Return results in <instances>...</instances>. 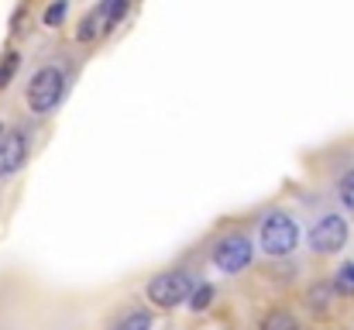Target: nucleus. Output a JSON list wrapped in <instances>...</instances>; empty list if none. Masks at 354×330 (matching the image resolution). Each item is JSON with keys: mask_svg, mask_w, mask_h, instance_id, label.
I'll use <instances>...</instances> for the list:
<instances>
[{"mask_svg": "<svg viewBox=\"0 0 354 330\" xmlns=\"http://www.w3.org/2000/svg\"><path fill=\"white\" fill-rule=\"evenodd\" d=\"M114 330H151V317L141 313V310H134V313H127Z\"/></svg>", "mask_w": 354, "mask_h": 330, "instance_id": "f8f14e48", "label": "nucleus"}, {"mask_svg": "<svg viewBox=\"0 0 354 330\" xmlns=\"http://www.w3.org/2000/svg\"><path fill=\"white\" fill-rule=\"evenodd\" d=\"M337 196H341V203L354 214V169L341 176V183H337Z\"/></svg>", "mask_w": 354, "mask_h": 330, "instance_id": "ddd939ff", "label": "nucleus"}, {"mask_svg": "<svg viewBox=\"0 0 354 330\" xmlns=\"http://www.w3.org/2000/svg\"><path fill=\"white\" fill-rule=\"evenodd\" d=\"M251 258H254V244H251L244 234H231V237H224V241L214 248V265H217L221 272H227V275H237L241 268H248Z\"/></svg>", "mask_w": 354, "mask_h": 330, "instance_id": "39448f33", "label": "nucleus"}, {"mask_svg": "<svg viewBox=\"0 0 354 330\" xmlns=\"http://www.w3.org/2000/svg\"><path fill=\"white\" fill-rule=\"evenodd\" d=\"M337 289L344 293V296H354V265H341V272H337Z\"/></svg>", "mask_w": 354, "mask_h": 330, "instance_id": "2eb2a0df", "label": "nucleus"}, {"mask_svg": "<svg viewBox=\"0 0 354 330\" xmlns=\"http://www.w3.org/2000/svg\"><path fill=\"white\" fill-rule=\"evenodd\" d=\"M28 162V131H3L0 134V179L21 172Z\"/></svg>", "mask_w": 354, "mask_h": 330, "instance_id": "423d86ee", "label": "nucleus"}, {"mask_svg": "<svg viewBox=\"0 0 354 330\" xmlns=\"http://www.w3.org/2000/svg\"><path fill=\"white\" fill-rule=\"evenodd\" d=\"M66 10H69V0H55V3L45 10V24H48V28L62 24V21H66Z\"/></svg>", "mask_w": 354, "mask_h": 330, "instance_id": "4468645a", "label": "nucleus"}, {"mask_svg": "<svg viewBox=\"0 0 354 330\" xmlns=\"http://www.w3.org/2000/svg\"><path fill=\"white\" fill-rule=\"evenodd\" d=\"M17 66H21V55H17V52H7V55L0 59V90H7V86H10V80H14Z\"/></svg>", "mask_w": 354, "mask_h": 330, "instance_id": "9b49d317", "label": "nucleus"}, {"mask_svg": "<svg viewBox=\"0 0 354 330\" xmlns=\"http://www.w3.org/2000/svg\"><path fill=\"white\" fill-rule=\"evenodd\" d=\"M189 293H193L189 272H162V275H155V279L148 282V300H151L155 306H162V310H172V306L186 303Z\"/></svg>", "mask_w": 354, "mask_h": 330, "instance_id": "7ed1b4c3", "label": "nucleus"}, {"mask_svg": "<svg viewBox=\"0 0 354 330\" xmlns=\"http://www.w3.org/2000/svg\"><path fill=\"white\" fill-rule=\"evenodd\" d=\"M127 7H131V0H104V3H100V17H104V35H107V31H114L120 21H124Z\"/></svg>", "mask_w": 354, "mask_h": 330, "instance_id": "0eeeda50", "label": "nucleus"}, {"mask_svg": "<svg viewBox=\"0 0 354 330\" xmlns=\"http://www.w3.org/2000/svg\"><path fill=\"white\" fill-rule=\"evenodd\" d=\"M189 310H196V313H203L210 303H214V286H196L193 293H189Z\"/></svg>", "mask_w": 354, "mask_h": 330, "instance_id": "9d476101", "label": "nucleus"}, {"mask_svg": "<svg viewBox=\"0 0 354 330\" xmlns=\"http://www.w3.org/2000/svg\"><path fill=\"white\" fill-rule=\"evenodd\" d=\"M258 248L268 258H289L299 248V223L282 210L265 214L258 223Z\"/></svg>", "mask_w": 354, "mask_h": 330, "instance_id": "f257e3e1", "label": "nucleus"}, {"mask_svg": "<svg viewBox=\"0 0 354 330\" xmlns=\"http://www.w3.org/2000/svg\"><path fill=\"white\" fill-rule=\"evenodd\" d=\"M348 244V220L341 214H324L310 227V248L317 255H337Z\"/></svg>", "mask_w": 354, "mask_h": 330, "instance_id": "20e7f679", "label": "nucleus"}, {"mask_svg": "<svg viewBox=\"0 0 354 330\" xmlns=\"http://www.w3.org/2000/svg\"><path fill=\"white\" fill-rule=\"evenodd\" d=\"M258 330H299V324H296L292 313H286V310H272V313L261 320V327Z\"/></svg>", "mask_w": 354, "mask_h": 330, "instance_id": "1a4fd4ad", "label": "nucleus"}, {"mask_svg": "<svg viewBox=\"0 0 354 330\" xmlns=\"http://www.w3.org/2000/svg\"><path fill=\"white\" fill-rule=\"evenodd\" d=\"M0 134H3V124H0Z\"/></svg>", "mask_w": 354, "mask_h": 330, "instance_id": "f3484780", "label": "nucleus"}, {"mask_svg": "<svg viewBox=\"0 0 354 330\" xmlns=\"http://www.w3.org/2000/svg\"><path fill=\"white\" fill-rule=\"evenodd\" d=\"M66 97V73L59 66H41L24 90V100L31 113H52Z\"/></svg>", "mask_w": 354, "mask_h": 330, "instance_id": "f03ea898", "label": "nucleus"}, {"mask_svg": "<svg viewBox=\"0 0 354 330\" xmlns=\"http://www.w3.org/2000/svg\"><path fill=\"white\" fill-rule=\"evenodd\" d=\"M104 35V17H100V7L97 10H90L83 21H80V28H76V42H93V38H100Z\"/></svg>", "mask_w": 354, "mask_h": 330, "instance_id": "6e6552de", "label": "nucleus"}, {"mask_svg": "<svg viewBox=\"0 0 354 330\" xmlns=\"http://www.w3.org/2000/svg\"><path fill=\"white\" fill-rule=\"evenodd\" d=\"M310 306L313 310H327L330 306V289L327 286H313L310 289Z\"/></svg>", "mask_w": 354, "mask_h": 330, "instance_id": "dca6fc26", "label": "nucleus"}]
</instances>
